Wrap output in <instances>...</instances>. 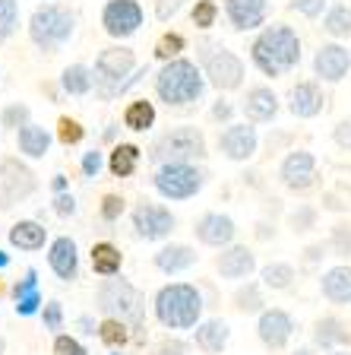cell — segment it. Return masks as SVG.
<instances>
[{
	"label": "cell",
	"instance_id": "obj_8",
	"mask_svg": "<svg viewBox=\"0 0 351 355\" xmlns=\"http://www.w3.org/2000/svg\"><path fill=\"white\" fill-rule=\"evenodd\" d=\"M209 181V171L199 162H174V165H155L152 171V187L159 191L161 200L171 203H183L193 200Z\"/></svg>",
	"mask_w": 351,
	"mask_h": 355
},
{
	"label": "cell",
	"instance_id": "obj_47",
	"mask_svg": "<svg viewBox=\"0 0 351 355\" xmlns=\"http://www.w3.org/2000/svg\"><path fill=\"white\" fill-rule=\"evenodd\" d=\"M108 165V159H105L102 149H89V153H82V162H80V171L86 181H96L98 175H102V168Z\"/></svg>",
	"mask_w": 351,
	"mask_h": 355
},
{
	"label": "cell",
	"instance_id": "obj_40",
	"mask_svg": "<svg viewBox=\"0 0 351 355\" xmlns=\"http://www.w3.org/2000/svg\"><path fill=\"white\" fill-rule=\"evenodd\" d=\"M26 124H32V108L26 102H10L0 111V127L3 130H22Z\"/></svg>",
	"mask_w": 351,
	"mask_h": 355
},
{
	"label": "cell",
	"instance_id": "obj_59",
	"mask_svg": "<svg viewBox=\"0 0 351 355\" xmlns=\"http://www.w3.org/2000/svg\"><path fill=\"white\" fill-rule=\"evenodd\" d=\"M7 266H10V254L0 251V270H7Z\"/></svg>",
	"mask_w": 351,
	"mask_h": 355
},
{
	"label": "cell",
	"instance_id": "obj_36",
	"mask_svg": "<svg viewBox=\"0 0 351 355\" xmlns=\"http://www.w3.org/2000/svg\"><path fill=\"white\" fill-rule=\"evenodd\" d=\"M294 279H298V273H294V266L285 263V260H272V263H266L260 270L263 288H272V292H288L294 286Z\"/></svg>",
	"mask_w": 351,
	"mask_h": 355
},
{
	"label": "cell",
	"instance_id": "obj_46",
	"mask_svg": "<svg viewBox=\"0 0 351 355\" xmlns=\"http://www.w3.org/2000/svg\"><path fill=\"white\" fill-rule=\"evenodd\" d=\"M127 209V200L120 197V193H105L102 203H98V216H102V222H117L120 216H124Z\"/></svg>",
	"mask_w": 351,
	"mask_h": 355
},
{
	"label": "cell",
	"instance_id": "obj_39",
	"mask_svg": "<svg viewBox=\"0 0 351 355\" xmlns=\"http://www.w3.org/2000/svg\"><path fill=\"white\" fill-rule=\"evenodd\" d=\"M326 244H330V254L339 260H348L351 257V222H336L330 229V238H326Z\"/></svg>",
	"mask_w": 351,
	"mask_h": 355
},
{
	"label": "cell",
	"instance_id": "obj_22",
	"mask_svg": "<svg viewBox=\"0 0 351 355\" xmlns=\"http://www.w3.org/2000/svg\"><path fill=\"white\" fill-rule=\"evenodd\" d=\"M48 266L60 282H76L80 279V248L70 235H60L48 248Z\"/></svg>",
	"mask_w": 351,
	"mask_h": 355
},
{
	"label": "cell",
	"instance_id": "obj_2",
	"mask_svg": "<svg viewBox=\"0 0 351 355\" xmlns=\"http://www.w3.org/2000/svg\"><path fill=\"white\" fill-rule=\"evenodd\" d=\"M206 73L203 67L190 58H174L155 73V98L168 108H190L206 96Z\"/></svg>",
	"mask_w": 351,
	"mask_h": 355
},
{
	"label": "cell",
	"instance_id": "obj_30",
	"mask_svg": "<svg viewBox=\"0 0 351 355\" xmlns=\"http://www.w3.org/2000/svg\"><path fill=\"white\" fill-rule=\"evenodd\" d=\"M89 260H92V273L96 276H117L124 270V254L120 248L111 241H96L92 244V251H89Z\"/></svg>",
	"mask_w": 351,
	"mask_h": 355
},
{
	"label": "cell",
	"instance_id": "obj_6",
	"mask_svg": "<svg viewBox=\"0 0 351 355\" xmlns=\"http://www.w3.org/2000/svg\"><path fill=\"white\" fill-rule=\"evenodd\" d=\"M76 35V13L66 3H38L29 16V42L42 54H57Z\"/></svg>",
	"mask_w": 351,
	"mask_h": 355
},
{
	"label": "cell",
	"instance_id": "obj_51",
	"mask_svg": "<svg viewBox=\"0 0 351 355\" xmlns=\"http://www.w3.org/2000/svg\"><path fill=\"white\" fill-rule=\"evenodd\" d=\"M51 209L60 216V219H73L76 216V197L70 191H64V193H54V203H51Z\"/></svg>",
	"mask_w": 351,
	"mask_h": 355
},
{
	"label": "cell",
	"instance_id": "obj_55",
	"mask_svg": "<svg viewBox=\"0 0 351 355\" xmlns=\"http://www.w3.org/2000/svg\"><path fill=\"white\" fill-rule=\"evenodd\" d=\"M332 140H336V146H339V149L351 153V121H339L336 130H332Z\"/></svg>",
	"mask_w": 351,
	"mask_h": 355
},
{
	"label": "cell",
	"instance_id": "obj_32",
	"mask_svg": "<svg viewBox=\"0 0 351 355\" xmlns=\"http://www.w3.org/2000/svg\"><path fill=\"white\" fill-rule=\"evenodd\" d=\"M139 162H143V149L136 143H117L108 153V171L114 178H130L136 175Z\"/></svg>",
	"mask_w": 351,
	"mask_h": 355
},
{
	"label": "cell",
	"instance_id": "obj_13",
	"mask_svg": "<svg viewBox=\"0 0 351 355\" xmlns=\"http://www.w3.org/2000/svg\"><path fill=\"white\" fill-rule=\"evenodd\" d=\"M278 181L291 193H307L320 184V171H316V155L310 149H288V155L278 165Z\"/></svg>",
	"mask_w": 351,
	"mask_h": 355
},
{
	"label": "cell",
	"instance_id": "obj_53",
	"mask_svg": "<svg viewBox=\"0 0 351 355\" xmlns=\"http://www.w3.org/2000/svg\"><path fill=\"white\" fill-rule=\"evenodd\" d=\"M209 118L219 121V124H234V105L228 102V98H219V102L213 105V111H209Z\"/></svg>",
	"mask_w": 351,
	"mask_h": 355
},
{
	"label": "cell",
	"instance_id": "obj_56",
	"mask_svg": "<svg viewBox=\"0 0 351 355\" xmlns=\"http://www.w3.org/2000/svg\"><path fill=\"white\" fill-rule=\"evenodd\" d=\"M76 327H80L82 336H98V324L92 314H82V318H76Z\"/></svg>",
	"mask_w": 351,
	"mask_h": 355
},
{
	"label": "cell",
	"instance_id": "obj_14",
	"mask_svg": "<svg viewBox=\"0 0 351 355\" xmlns=\"http://www.w3.org/2000/svg\"><path fill=\"white\" fill-rule=\"evenodd\" d=\"M215 146L225 155L228 162H247L253 159L256 149H260V133H256L253 124L241 121V124H225L215 137Z\"/></svg>",
	"mask_w": 351,
	"mask_h": 355
},
{
	"label": "cell",
	"instance_id": "obj_38",
	"mask_svg": "<svg viewBox=\"0 0 351 355\" xmlns=\"http://www.w3.org/2000/svg\"><path fill=\"white\" fill-rule=\"evenodd\" d=\"M130 324H124V320L117 318H105L102 324H98V340L105 343L108 349H114V352H120V349L130 343Z\"/></svg>",
	"mask_w": 351,
	"mask_h": 355
},
{
	"label": "cell",
	"instance_id": "obj_42",
	"mask_svg": "<svg viewBox=\"0 0 351 355\" xmlns=\"http://www.w3.org/2000/svg\"><path fill=\"white\" fill-rule=\"evenodd\" d=\"M187 48V38L181 35V32H165V35L155 42V58L159 60H174V58H181V51Z\"/></svg>",
	"mask_w": 351,
	"mask_h": 355
},
{
	"label": "cell",
	"instance_id": "obj_52",
	"mask_svg": "<svg viewBox=\"0 0 351 355\" xmlns=\"http://www.w3.org/2000/svg\"><path fill=\"white\" fill-rule=\"evenodd\" d=\"M152 355H190V346L183 340H177V336H165V340L155 346Z\"/></svg>",
	"mask_w": 351,
	"mask_h": 355
},
{
	"label": "cell",
	"instance_id": "obj_18",
	"mask_svg": "<svg viewBox=\"0 0 351 355\" xmlns=\"http://www.w3.org/2000/svg\"><path fill=\"white\" fill-rule=\"evenodd\" d=\"M215 273L225 282H244L256 273V254L247 244H228L215 254Z\"/></svg>",
	"mask_w": 351,
	"mask_h": 355
},
{
	"label": "cell",
	"instance_id": "obj_57",
	"mask_svg": "<svg viewBox=\"0 0 351 355\" xmlns=\"http://www.w3.org/2000/svg\"><path fill=\"white\" fill-rule=\"evenodd\" d=\"M256 235H260V238H269V235H276V229H272L269 222H260V229H256Z\"/></svg>",
	"mask_w": 351,
	"mask_h": 355
},
{
	"label": "cell",
	"instance_id": "obj_26",
	"mask_svg": "<svg viewBox=\"0 0 351 355\" xmlns=\"http://www.w3.org/2000/svg\"><path fill=\"white\" fill-rule=\"evenodd\" d=\"M320 295L326 298L330 304H336V308L351 304V266L348 263H339V266H332V270L323 273Z\"/></svg>",
	"mask_w": 351,
	"mask_h": 355
},
{
	"label": "cell",
	"instance_id": "obj_35",
	"mask_svg": "<svg viewBox=\"0 0 351 355\" xmlns=\"http://www.w3.org/2000/svg\"><path fill=\"white\" fill-rule=\"evenodd\" d=\"M234 311L237 314H263L266 311V298H263V282H241L234 292Z\"/></svg>",
	"mask_w": 351,
	"mask_h": 355
},
{
	"label": "cell",
	"instance_id": "obj_21",
	"mask_svg": "<svg viewBox=\"0 0 351 355\" xmlns=\"http://www.w3.org/2000/svg\"><path fill=\"white\" fill-rule=\"evenodd\" d=\"M323 105H326V96H323L320 80H300L288 92V111L298 121H310L316 114H323Z\"/></svg>",
	"mask_w": 351,
	"mask_h": 355
},
{
	"label": "cell",
	"instance_id": "obj_50",
	"mask_svg": "<svg viewBox=\"0 0 351 355\" xmlns=\"http://www.w3.org/2000/svg\"><path fill=\"white\" fill-rule=\"evenodd\" d=\"M190 0H155V19L159 22H168L187 7Z\"/></svg>",
	"mask_w": 351,
	"mask_h": 355
},
{
	"label": "cell",
	"instance_id": "obj_11",
	"mask_svg": "<svg viewBox=\"0 0 351 355\" xmlns=\"http://www.w3.org/2000/svg\"><path fill=\"white\" fill-rule=\"evenodd\" d=\"M133 222V235L143 238V241H165V238L174 232L177 216L171 213L165 203H155V200H139L130 213Z\"/></svg>",
	"mask_w": 351,
	"mask_h": 355
},
{
	"label": "cell",
	"instance_id": "obj_7",
	"mask_svg": "<svg viewBox=\"0 0 351 355\" xmlns=\"http://www.w3.org/2000/svg\"><path fill=\"white\" fill-rule=\"evenodd\" d=\"M209 143L206 133L197 124H177L159 133L149 146V159L155 165H174V162H206Z\"/></svg>",
	"mask_w": 351,
	"mask_h": 355
},
{
	"label": "cell",
	"instance_id": "obj_37",
	"mask_svg": "<svg viewBox=\"0 0 351 355\" xmlns=\"http://www.w3.org/2000/svg\"><path fill=\"white\" fill-rule=\"evenodd\" d=\"M285 222H288V229H291V235H310V232L320 225V209H316L314 203H298V207L285 216Z\"/></svg>",
	"mask_w": 351,
	"mask_h": 355
},
{
	"label": "cell",
	"instance_id": "obj_10",
	"mask_svg": "<svg viewBox=\"0 0 351 355\" xmlns=\"http://www.w3.org/2000/svg\"><path fill=\"white\" fill-rule=\"evenodd\" d=\"M38 191V178L22 159H0V213L26 203Z\"/></svg>",
	"mask_w": 351,
	"mask_h": 355
},
{
	"label": "cell",
	"instance_id": "obj_64",
	"mask_svg": "<svg viewBox=\"0 0 351 355\" xmlns=\"http://www.w3.org/2000/svg\"><path fill=\"white\" fill-rule=\"evenodd\" d=\"M348 51H351V48H348Z\"/></svg>",
	"mask_w": 351,
	"mask_h": 355
},
{
	"label": "cell",
	"instance_id": "obj_20",
	"mask_svg": "<svg viewBox=\"0 0 351 355\" xmlns=\"http://www.w3.org/2000/svg\"><path fill=\"white\" fill-rule=\"evenodd\" d=\"M278 96L272 92V86H250L247 92H244V98H241V111H244V121L247 124H272L276 121V114H278Z\"/></svg>",
	"mask_w": 351,
	"mask_h": 355
},
{
	"label": "cell",
	"instance_id": "obj_27",
	"mask_svg": "<svg viewBox=\"0 0 351 355\" xmlns=\"http://www.w3.org/2000/svg\"><path fill=\"white\" fill-rule=\"evenodd\" d=\"M228 340H231V327H228L222 318H209L193 330V343H197V349L203 355H222L228 346Z\"/></svg>",
	"mask_w": 351,
	"mask_h": 355
},
{
	"label": "cell",
	"instance_id": "obj_28",
	"mask_svg": "<svg viewBox=\"0 0 351 355\" xmlns=\"http://www.w3.org/2000/svg\"><path fill=\"white\" fill-rule=\"evenodd\" d=\"M51 130L42 124H26L22 130H16V146H19V153L26 155V159H44L48 155V149H51Z\"/></svg>",
	"mask_w": 351,
	"mask_h": 355
},
{
	"label": "cell",
	"instance_id": "obj_9",
	"mask_svg": "<svg viewBox=\"0 0 351 355\" xmlns=\"http://www.w3.org/2000/svg\"><path fill=\"white\" fill-rule=\"evenodd\" d=\"M199 60H203L206 83L219 92H237L244 86L247 76V64L241 60V54L228 51L215 42H199Z\"/></svg>",
	"mask_w": 351,
	"mask_h": 355
},
{
	"label": "cell",
	"instance_id": "obj_15",
	"mask_svg": "<svg viewBox=\"0 0 351 355\" xmlns=\"http://www.w3.org/2000/svg\"><path fill=\"white\" fill-rule=\"evenodd\" d=\"M294 330H298V324H294V318L285 308H266L260 314V320H256V336L269 352H282L291 343Z\"/></svg>",
	"mask_w": 351,
	"mask_h": 355
},
{
	"label": "cell",
	"instance_id": "obj_25",
	"mask_svg": "<svg viewBox=\"0 0 351 355\" xmlns=\"http://www.w3.org/2000/svg\"><path fill=\"white\" fill-rule=\"evenodd\" d=\"M13 308L19 318H35V314H42L44 308V298H42V288H38V270H26L22 273V279L13 286Z\"/></svg>",
	"mask_w": 351,
	"mask_h": 355
},
{
	"label": "cell",
	"instance_id": "obj_3",
	"mask_svg": "<svg viewBox=\"0 0 351 355\" xmlns=\"http://www.w3.org/2000/svg\"><path fill=\"white\" fill-rule=\"evenodd\" d=\"M203 292L193 282H168L155 292V320L165 330H197L203 324Z\"/></svg>",
	"mask_w": 351,
	"mask_h": 355
},
{
	"label": "cell",
	"instance_id": "obj_16",
	"mask_svg": "<svg viewBox=\"0 0 351 355\" xmlns=\"http://www.w3.org/2000/svg\"><path fill=\"white\" fill-rule=\"evenodd\" d=\"M351 70V51L342 42H323L314 54V76L326 86H336Z\"/></svg>",
	"mask_w": 351,
	"mask_h": 355
},
{
	"label": "cell",
	"instance_id": "obj_58",
	"mask_svg": "<svg viewBox=\"0 0 351 355\" xmlns=\"http://www.w3.org/2000/svg\"><path fill=\"white\" fill-rule=\"evenodd\" d=\"M51 187H54V191H57V193H64V187H66V178H64V175H54V184H51Z\"/></svg>",
	"mask_w": 351,
	"mask_h": 355
},
{
	"label": "cell",
	"instance_id": "obj_12",
	"mask_svg": "<svg viewBox=\"0 0 351 355\" xmlns=\"http://www.w3.org/2000/svg\"><path fill=\"white\" fill-rule=\"evenodd\" d=\"M146 22V10L139 7V0H108L102 7V29L114 42L133 38Z\"/></svg>",
	"mask_w": 351,
	"mask_h": 355
},
{
	"label": "cell",
	"instance_id": "obj_34",
	"mask_svg": "<svg viewBox=\"0 0 351 355\" xmlns=\"http://www.w3.org/2000/svg\"><path fill=\"white\" fill-rule=\"evenodd\" d=\"M155 118H159V111H155V105L149 102V98H130L124 108V127L133 133L152 130Z\"/></svg>",
	"mask_w": 351,
	"mask_h": 355
},
{
	"label": "cell",
	"instance_id": "obj_63",
	"mask_svg": "<svg viewBox=\"0 0 351 355\" xmlns=\"http://www.w3.org/2000/svg\"><path fill=\"white\" fill-rule=\"evenodd\" d=\"M114 355H120V352H114Z\"/></svg>",
	"mask_w": 351,
	"mask_h": 355
},
{
	"label": "cell",
	"instance_id": "obj_31",
	"mask_svg": "<svg viewBox=\"0 0 351 355\" xmlns=\"http://www.w3.org/2000/svg\"><path fill=\"white\" fill-rule=\"evenodd\" d=\"M60 89H64V96H73V98L89 96V92L96 89V73H92V67H86V64L64 67V73H60Z\"/></svg>",
	"mask_w": 351,
	"mask_h": 355
},
{
	"label": "cell",
	"instance_id": "obj_48",
	"mask_svg": "<svg viewBox=\"0 0 351 355\" xmlns=\"http://www.w3.org/2000/svg\"><path fill=\"white\" fill-rule=\"evenodd\" d=\"M38 318H42L44 330L57 336V333L64 330V302H48L42 308V314H38Z\"/></svg>",
	"mask_w": 351,
	"mask_h": 355
},
{
	"label": "cell",
	"instance_id": "obj_17",
	"mask_svg": "<svg viewBox=\"0 0 351 355\" xmlns=\"http://www.w3.org/2000/svg\"><path fill=\"white\" fill-rule=\"evenodd\" d=\"M193 235H197V241L203 244V248L222 251V248L234 244V238H237V222H234L228 213L209 209V213H203L197 222H193Z\"/></svg>",
	"mask_w": 351,
	"mask_h": 355
},
{
	"label": "cell",
	"instance_id": "obj_49",
	"mask_svg": "<svg viewBox=\"0 0 351 355\" xmlns=\"http://www.w3.org/2000/svg\"><path fill=\"white\" fill-rule=\"evenodd\" d=\"M54 355H89V349L70 333H57L54 336Z\"/></svg>",
	"mask_w": 351,
	"mask_h": 355
},
{
	"label": "cell",
	"instance_id": "obj_41",
	"mask_svg": "<svg viewBox=\"0 0 351 355\" xmlns=\"http://www.w3.org/2000/svg\"><path fill=\"white\" fill-rule=\"evenodd\" d=\"M19 29V0H0V44Z\"/></svg>",
	"mask_w": 351,
	"mask_h": 355
},
{
	"label": "cell",
	"instance_id": "obj_54",
	"mask_svg": "<svg viewBox=\"0 0 351 355\" xmlns=\"http://www.w3.org/2000/svg\"><path fill=\"white\" fill-rule=\"evenodd\" d=\"M323 257H330V244L326 241H316V244H307V248H304V263L307 266H314V263H320Z\"/></svg>",
	"mask_w": 351,
	"mask_h": 355
},
{
	"label": "cell",
	"instance_id": "obj_23",
	"mask_svg": "<svg viewBox=\"0 0 351 355\" xmlns=\"http://www.w3.org/2000/svg\"><path fill=\"white\" fill-rule=\"evenodd\" d=\"M199 260L197 248L193 244H183V241H171V244H161L159 251L152 254V263L159 273L165 276H177V273H187L193 270Z\"/></svg>",
	"mask_w": 351,
	"mask_h": 355
},
{
	"label": "cell",
	"instance_id": "obj_44",
	"mask_svg": "<svg viewBox=\"0 0 351 355\" xmlns=\"http://www.w3.org/2000/svg\"><path fill=\"white\" fill-rule=\"evenodd\" d=\"M57 140L64 143V146H76V143H82L86 140V127L80 124L76 118H60L57 121Z\"/></svg>",
	"mask_w": 351,
	"mask_h": 355
},
{
	"label": "cell",
	"instance_id": "obj_33",
	"mask_svg": "<svg viewBox=\"0 0 351 355\" xmlns=\"http://www.w3.org/2000/svg\"><path fill=\"white\" fill-rule=\"evenodd\" d=\"M323 32H326L332 42L351 38V0H336V3H330V10L323 13Z\"/></svg>",
	"mask_w": 351,
	"mask_h": 355
},
{
	"label": "cell",
	"instance_id": "obj_19",
	"mask_svg": "<svg viewBox=\"0 0 351 355\" xmlns=\"http://www.w3.org/2000/svg\"><path fill=\"white\" fill-rule=\"evenodd\" d=\"M225 19L234 32H256L269 19V0H225Z\"/></svg>",
	"mask_w": 351,
	"mask_h": 355
},
{
	"label": "cell",
	"instance_id": "obj_61",
	"mask_svg": "<svg viewBox=\"0 0 351 355\" xmlns=\"http://www.w3.org/2000/svg\"><path fill=\"white\" fill-rule=\"evenodd\" d=\"M326 355H351L348 349H336V352H326Z\"/></svg>",
	"mask_w": 351,
	"mask_h": 355
},
{
	"label": "cell",
	"instance_id": "obj_4",
	"mask_svg": "<svg viewBox=\"0 0 351 355\" xmlns=\"http://www.w3.org/2000/svg\"><path fill=\"white\" fill-rule=\"evenodd\" d=\"M92 73H96V96L102 102H114L139 76H146V70L136 73V51L130 44H108V48L98 51Z\"/></svg>",
	"mask_w": 351,
	"mask_h": 355
},
{
	"label": "cell",
	"instance_id": "obj_24",
	"mask_svg": "<svg viewBox=\"0 0 351 355\" xmlns=\"http://www.w3.org/2000/svg\"><path fill=\"white\" fill-rule=\"evenodd\" d=\"M310 336H314V346L323 349V352H336V349H342L345 343H351L348 324H345L342 318H336V314H323V318H316Z\"/></svg>",
	"mask_w": 351,
	"mask_h": 355
},
{
	"label": "cell",
	"instance_id": "obj_1",
	"mask_svg": "<svg viewBox=\"0 0 351 355\" xmlns=\"http://www.w3.org/2000/svg\"><path fill=\"white\" fill-rule=\"evenodd\" d=\"M250 64L269 80L288 76L300 67V35L288 22H272L250 42Z\"/></svg>",
	"mask_w": 351,
	"mask_h": 355
},
{
	"label": "cell",
	"instance_id": "obj_29",
	"mask_svg": "<svg viewBox=\"0 0 351 355\" xmlns=\"http://www.w3.org/2000/svg\"><path fill=\"white\" fill-rule=\"evenodd\" d=\"M10 244L26 254H35L48 244V229L35 219H19L13 229H10Z\"/></svg>",
	"mask_w": 351,
	"mask_h": 355
},
{
	"label": "cell",
	"instance_id": "obj_62",
	"mask_svg": "<svg viewBox=\"0 0 351 355\" xmlns=\"http://www.w3.org/2000/svg\"><path fill=\"white\" fill-rule=\"evenodd\" d=\"M7 352V340H3V336H0V355Z\"/></svg>",
	"mask_w": 351,
	"mask_h": 355
},
{
	"label": "cell",
	"instance_id": "obj_60",
	"mask_svg": "<svg viewBox=\"0 0 351 355\" xmlns=\"http://www.w3.org/2000/svg\"><path fill=\"white\" fill-rule=\"evenodd\" d=\"M291 355H314V352H310V346H300V349H294Z\"/></svg>",
	"mask_w": 351,
	"mask_h": 355
},
{
	"label": "cell",
	"instance_id": "obj_45",
	"mask_svg": "<svg viewBox=\"0 0 351 355\" xmlns=\"http://www.w3.org/2000/svg\"><path fill=\"white\" fill-rule=\"evenodd\" d=\"M288 10L304 16V19H320L330 10V0H288Z\"/></svg>",
	"mask_w": 351,
	"mask_h": 355
},
{
	"label": "cell",
	"instance_id": "obj_5",
	"mask_svg": "<svg viewBox=\"0 0 351 355\" xmlns=\"http://www.w3.org/2000/svg\"><path fill=\"white\" fill-rule=\"evenodd\" d=\"M96 311L105 318H117L130 324L133 330H143V318H146V295L127 279L124 273L105 276L96 286Z\"/></svg>",
	"mask_w": 351,
	"mask_h": 355
},
{
	"label": "cell",
	"instance_id": "obj_43",
	"mask_svg": "<svg viewBox=\"0 0 351 355\" xmlns=\"http://www.w3.org/2000/svg\"><path fill=\"white\" fill-rule=\"evenodd\" d=\"M215 19H219V3L215 0H197V7L190 13V22L197 29H213Z\"/></svg>",
	"mask_w": 351,
	"mask_h": 355
}]
</instances>
